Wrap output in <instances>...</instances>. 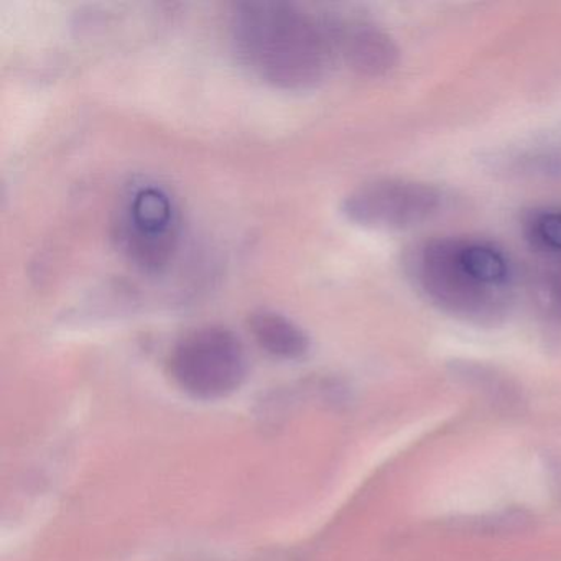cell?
<instances>
[{
  "instance_id": "52a82bcc",
  "label": "cell",
  "mask_w": 561,
  "mask_h": 561,
  "mask_svg": "<svg viewBox=\"0 0 561 561\" xmlns=\"http://www.w3.org/2000/svg\"><path fill=\"white\" fill-rule=\"evenodd\" d=\"M255 343L278 359H300L310 351V337L290 318L272 310H259L249 318Z\"/></svg>"
},
{
  "instance_id": "ba28073f",
  "label": "cell",
  "mask_w": 561,
  "mask_h": 561,
  "mask_svg": "<svg viewBox=\"0 0 561 561\" xmlns=\"http://www.w3.org/2000/svg\"><path fill=\"white\" fill-rule=\"evenodd\" d=\"M527 238L548 257H561V208H545L527 221Z\"/></svg>"
},
{
  "instance_id": "6da1fadb",
  "label": "cell",
  "mask_w": 561,
  "mask_h": 561,
  "mask_svg": "<svg viewBox=\"0 0 561 561\" xmlns=\"http://www.w3.org/2000/svg\"><path fill=\"white\" fill-rule=\"evenodd\" d=\"M232 42L244 67L280 90L317 87L337 57L333 24L288 2L239 4Z\"/></svg>"
},
{
  "instance_id": "8992f818",
  "label": "cell",
  "mask_w": 561,
  "mask_h": 561,
  "mask_svg": "<svg viewBox=\"0 0 561 561\" xmlns=\"http://www.w3.org/2000/svg\"><path fill=\"white\" fill-rule=\"evenodd\" d=\"M337 57L363 77H383L399 61V48L389 34L364 21L331 22Z\"/></svg>"
},
{
  "instance_id": "277c9868",
  "label": "cell",
  "mask_w": 561,
  "mask_h": 561,
  "mask_svg": "<svg viewBox=\"0 0 561 561\" xmlns=\"http://www.w3.org/2000/svg\"><path fill=\"white\" fill-rule=\"evenodd\" d=\"M121 251L146 272L165 268L179 245V216L169 193L159 186L137 188L114 225Z\"/></svg>"
},
{
  "instance_id": "9c48e42d",
  "label": "cell",
  "mask_w": 561,
  "mask_h": 561,
  "mask_svg": "<svg viewBox=\"0 0 561 561\" xmlns=\"http://www.w3.org/2000/svg\"><path fill=\"white\" fill-rule=\"evenodd\" d=\"M550 259L547 267L538 274L535 294L541 310L561 321V257Z\"/></svg>"
},
{
  "instance_id": "5b68a950",
  "label": "cell",
  "mask_w": 561,
  "mask_h": 561,
  "mask_svg": "<svg viewBox=\"0 0 561 561\" xmlns=\"http://www.w3.org/2000/svg\"><path fill=\"white\" fill-rule=\"evenodd\" d=\"M442 203V193L430 183L380 179L354 188L341 209L351 222L363 228L402 231L432 218Z\"/></svg>"
},
{
  "instance_id": "3957f363",
  "label": "cell",
  "mask_w": 561,
  "mask_h": 561,
  "mask_svg": "<svg viewBox=\"0 0 561 561\" xmlns=\"http://www.w3.org/2000/svg\"><path fill=\"white\" fill-rule=\"evenodd\" d=\"M248 367L241 340L222 327L190 331L169 357L173 382L199 400H219L234 393L244 383Z\"/></svg>"
},
{
  "instance_id": "7a4b0ae2",
  "label": "cell",
  "mask_w": 561,
  "mask_h": 561,
  "mask_svg": "<svg viewBox=\"0 0 561 561\" xmlns=\"http://www.w3.org/2000/svg\"><path fill=\"white\" fill-rule=\"evenodd\" d=\"M405 271L413 287L451 317L494 324L507 314L512 268L491 242L430 239L407 254Z\"/></svg>"
}]
</instances>
